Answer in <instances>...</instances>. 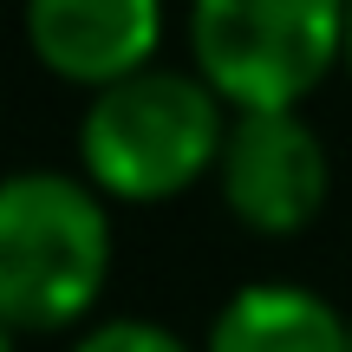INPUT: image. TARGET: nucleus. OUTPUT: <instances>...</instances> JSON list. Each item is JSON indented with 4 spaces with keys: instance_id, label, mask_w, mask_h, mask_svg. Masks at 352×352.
<instances>
[{
    "instance_id": "1",
    "label": "nucleus",
    "mask_w": 352,
    "mask_h": 352,
    "mask_svg": "<svg viewBox=\"0 0 352 352\" xmlns=\"http://www.w3.org/2000/svg\"><path fill=\"white\" fill-rule=\"evenodd\" d=\"M111 202L65 170H13L0 189V320L7 340L72 333L111 280Z\"/></svg>"
},
{
    "instance_id": "2",
    "label": "nucleus",
    "mask_w": 352,
    "mask_h": 352,
    "mask_svg": "<svg viewBox=\"0 0 352 352\" xmlns=\"http://www.w3.org/2000/svg\"><path fill=\"white\" fill-rule=\"evenodd\" d=\"M228 111L196 72H151L124 78L111 91H91L78 118V176L104 202H176L209 183L228 144Z\"/></svg>"
},
{
    "instance_id": "3",
    "label": "nucleus",
    "mask_w": 352,
    "mask_h": 352,
    "mask_svg": "<svg viewBox=\"0 0 352 352\" xmlns=\"http://www.w3.org/2000/svg\"><path fill=\"white\" fill-rule=\"evenodd\" d=\"M346 65V0H189V72L228 111H300Z\"/></svg>"
},
{
    "instance_id": "4",
    "label": "nucleus",
    "mask_w": 352,
    "mask_h": 352,
    "mask_svg": "<svg viewBox=\"0 0 352 352\" xmlns=\"http://www.w3.org/2000/svg\"><path fill=\"white\" fill-rule=\"evenodd\" d=\"M333 189V164L320 131L300 111H241L228 124L222 164H215V196L248 235L287 241L320 222Z\"/></svg>"
},
{
    "instance_id": "5",
    "label": "nucleus",
    "mask_w": 352,
    "mask_h": 352,
    "mask_svg": "<svg viewBox=\"0 0 352 352\" xmlns=\"http://www.w3.org/2000/svg\"><path fill=\"white\" fill-rule=\"evenodd\" d=\"M26 52L78 91H111L157 65L164 0H26Z\"/></svg>"
},
{
    "instance_id": "6",
    "label": "nucleus",
    "mask_w": 352,
    "mask_h": 352,
    "mask_svg": "<svg viewBox=\"0 0 352 352\" xmlns=\"http://www.w3.org/2000/svg\"><path fill=\"white\" fill-rule=\"evenodd\" d=\"M202 352H352V320L300 280H248L215 307Z\"/></svg>"
},
{
    "instance_id": "7",
    "label": "nucleus",
    "mask_w": 352,
    "mask_h": 352,
    "mask_svg": "<svg viewBox=\"0 0 352 352\" xmlns=\"http://www.w3.org/2000/svg\"><path fill=\"white\" fill-rule=\"evenodd\" d=\"M65 352H202V346H189L183 333L157 327V320H98Z\"/></svg>"
},
{
    "instance_id": "8",
    "label": "nucleus",
    "mask_w": 352,
    "mask_h": 352,
    "mask_svg": "<svg viewBox=\"0 0 352 352\" xmlns=\"http://www.w3.org/2000/svg\"><path fill=\"white\" fill-rule=\"evenodd\" d=\"M346 72H352V0H346Z\"/></svg>"
}]
</instances>
